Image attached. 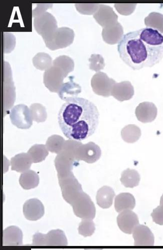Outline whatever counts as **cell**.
I'll return each instance as SVG.
<instances>
[{
  "label": "cell",
  "mask_w": 163,
  "mask_h": 250,
  "mask_svg": "<svg viewBox=\"0 0 163 250\" xmlns=\"http://www.w3.org/2000/svg\"><path fill=\"white\" fill-rule=\"evenodd\" d=\"M118 51L134 70L152 67L163 58V35L150 27L129 32L119 42Z\"/></svg>",
  "instance_id": "6da1fadb"
},
{
  "label": "cell",
  "mask_w": 163,
  "mask_h": 250,
  "mask_svg": "<svg viewBox=\"0 0 163 250\" xmlns=\"http://www.w3.org/2000/svg\"><path fill=\"white\" fill-rule=\"evenodd\" d=\"M65 102L58 115L64 135L81 142L93 135L99 124L100 113L96 105L88 99L77 97Z\"/></svg>",
  "instance_id": "7a4b0ae2"
},
{
  "label": "cell",
  "mask_w": 163,
  "mask_h": 250,
  "mask_svg": "<svg viewBox=\"0 0 163 250\" xmlns=\"http://www.w3.org/2000/svg\"><path fill=\"white\" fill-rule=\"evenodd\" d=\"M34 25L38 34L42 38L46 45L52 42L58 28L55 17L48 12L35 18Z\"/></svg>",
  "instance_id": "3957f363"
},
{
  "label": "cell",
  "mask_w": 163,
  "mask_h": 250,
  "mask_svg": "<svg viewBox=\"0 0 163 250\" xmlns=\"http://www.w3.org/2000/svg\"><path fill=\"white\" fill-rule=\"evenodd\" d=\"M58 179L64 199L72 205L75 200L84 192L82 187L72 172Z\"/></svg>",
  "instance_id": "277c9868"
},
{
  "label": "cell",
  "mask_w": 163,
  "mask_h": 250,
  "mask_svg": "<svg viewBox=\"0 0 163 250\" xmlns=\"http://www.w3.org/2000/svg\"><path fill=\"white\" fill-rule=\"evenodd\" d=\"M74 214L82 220H92L95 218L96 208L90 196L83 192L71 205Z\"/></svg>",
  "instance_id": "5b68a950"
},
{
  "label": "cell",
  "mask_w": 163,
  "mask_h": 250,
  "mask_svg": "<svg viewBox=\"0 0 163 250\" xmlns=\"http://www.w3.org/2000/svg\"><path fill=\"white\" fill-rule=\"evenodd\" d=\"M12 124L21 129H28L33 125V120L30 108L26 105L20 104L14 106L10 113Z\"/></svg>",
  "instance_id": "8992f818"
},
{
  "label": "cell",
  "mask_w": 163,
  "mask_h": 250,
  "mask_svg": "<svg viewBox=\"0 0 163 250\" xmlns=\"http://www.w3.org/2000/svg\"><path fill=\"white\" fill-rule=\"evenodd\" d=\"M116 82L104 72H99L92 77L91 85L93 92L97 95L105 97L111 96L112 87Z\"/></svg>",
  "instance_id": "52a82bcc"
},
{
  "label": "cell",
  "mask_w": 163,
  "mask_h": 250,
  "mask_svg": "<svg viewBox=\"0 0 163 250\" xmlns=\"http://www.w3.org/2000/svg\"><path fill=\"white\" fill-rule=\"evenodd\" d=\"M74 37L73 29L67 27H60L56 31L52 42L46 46L51 51L66 48L73 43Z\"/></svg>",
  "instance_id": "ba28073f"
},
{
  "label": "cell",
  "mask_w": 163,
  "mask_h": 250,
  "mask_svg": "<svg viewBox=\"0 0 163 250\" xmlns=\"http://www.w3.org/2000/svg\"><path fill=\"white\" fill-rule=\"evenodd\" d=\"M65 78L67 77L63 71L57 66L53 65L44 73V84L51 92L58 93L63 84V81Z\"/></svg>",
  "instance_id": "9c48e42d"
},
{
  "label": "cell",
  "mask_w": 163,
  "mask_h": 250,
  "mask_svg": "<svg viewBox=\"0 0 163 250\" xmlns=\"http://www.w3.org/2000/svg\"><path fill=\"white\" fill-rule=\"evenodd\" d=\"M102 155L101 148L93 142L81 145L77 149L76 159L91 164L99 160Z\"/></svg>",
  "instance_id": "30bf717a"
},
{
  "label": "cell",
  "mask_w": 163,
  "mask_h": 250,
  "mask_svg": "<svg viewBox=\"0 0 163 250\" xmlns=\"http://www.w3.org/2000/svg\"><path fill=\"white\" fill-rule=\"evenodd\" d=\"M117 224L120 229L125 234L131 235L135 228L139 225V220L136 213L131 210H127L119 214Z\"/></svg>",
  "instance_id": "8fae6325"
},
{
  "label": "cell",
  "mask_w": 163,
  "mask_h": 250,
  "mask_svg": "<svg viewBox=\"0 0 163 250\" xmlns=\"http://www.w3.org/2000/svg\"><path fill=\"white\" fill-rule=\"evenodd\" d=\"M78 162L74 156L63 151L57 154L55 166L57 172L58 178L66 176L72 172L73 166Z\"/></svg>",
  "instance_id": "7c38bea8"
},
{
  "label": "cell",
  "mask_w": 163,
  "mask_h": 250,
  "mask_svg": "<svg viewBox=\"0 0 163 250\" xmlns=\"http://www.w3.org/2000/svg\"><path fill=\"white\" fill-rule=\"evenodd\" d=\"M98 24L105 28L118 22V16L109 6L100 4L99 9L93 15Z\"/></svg>",
  "instance_id": "4fadbf2b"
},
{
  "label": "cell",
  "mask_w": 163,
  "mask_h": 250,
  "mask_svg": "<svg viewBox=\"0 0 163 250\" xmlns=\"http://www.w3.org/2000/svg\"><path fill=\"white\" fill-rule=\"evenodd\" d=\"M23 211L25 218L31 221L40 220L45 213L43 204L37 198L28 200L24 204Z\"/></svg>",
  "instance_id": "5bb4252c"
},
{
  "label": "cell",
  "mask_w": 163,
  "mask_h": 250,
  "mask_svg": "<svg viewBox=\"0 0 163 250\" xmlns=\"http://www.w3.org/2000/svg\"><path fill=\"white\" fill-rule=\"evenodd\" d=\"M133 237L135 241L134 246H154L155 237L150 229L145 226L139 225L133 232Z\"/></svg>",
  "instance_id": "9a60e30c"
},
{
  "label": "cell",
  "mask_w": 163,
  "mask_h": 250,
  "mask_svg": "<svg viewBox=\"0 0 163 250\" xmlns=\"http://www.w3.org/2000/svg\"><path fill=\"white\" fill-rule=\"evenodd\" d=\"M68 245V241L65 233L61 229L52 230L47 234H41V246L65 247Z\"/></svg>",
  "instance_id": "2e32d148"
},
{
  "label": "cell",
  "mask_w": 163,
  "mask_h": 250,
  "mask_svg": "<svg viewBox=\"0 0 163 250\" xmlns=\"http://www.w3.org/2000/svg\"><path fill=\"white\" fill-rule=\"evenodd\" d=\"M135 114L138 120L143 123L153 122L157 115V108L151 103L145 102L140 104L136 108Z\"/></svg>",
  "instance_id": "e0dca14e"
},
{
  "label": "cell",
  "mask_w": 163,
  "mask_h": 250,
  "mask_svg": "<svg viewBox=\"0 0 163 250\" xmlns=\"http://www.w3.org/2000/svg\"><path fill=\"white\" fill-rule=\"evenodd\" d=\"M134 95V88L129 81H123L116 83L113 85L111 95L119 102L128 101L131 99Z\"/></svg>",
  "instance_id": "ac0fdd59"
},
{
  "label": "cell",
  "mask_w": 163,
  "mask_h": 250,
  "mask_svg": "<svg viewBox=\"0 0 163 250\" xmlns=\"http://www.w3.org/2000/svg\"><path fill=\"white\" fill-rule=\"evenodd\" d=\"M102 35L103 40L109 44L119 43L124 35L123 27L118 22L115 24L103 28Z\"/></svg>",
  "instance_id": "d6986e66"
},
{
  "label": "cell",
  "mask_w": 163,
  "mask_h": 250,
  "mask_svg": "<svg viewBox=\"0 0 163 250\" xmlns=\"http://www.w3.org/2000/svg\"><path fill=\"white\" fill-rule=\"evenodd\" d=\"M23 242V232L16 226H10L3 230V246H21Z\"/></svg>",
  "instance_id": "ffe728a7"
},
{
  "label": "cell",
  "mask_w": 163,
  "mask_h": 250,
  "mask_svg": "<svg viewBox=\"0 0 163 250\" xmlns=\"http://www.w3.org/2000/svg\"><path fill=\"white\" fill-rule=\"evenodd\" d=\"M11 170L23 173L30 169L33 162L28 153L16 155L11 159Z\"/></svg>",
  "instance_id": "44dd1931"
},
{
  "label": "cell",
  "mask_w": 163,
  "mask_h": 250,
  "mask_svg": "<svg viewBox=\"0 0 163 250\" xmlns=\"http://www.w3.org/2000/svg\"><path fill=\"white\" fill-rule=\"evenodd\" d=\"M116 194L113 189L109 187L104 186L97 191L96 200L98 206L103 209L109 208L113 204Z\"/></svg>",
  "instance_id": "7402d4cb"
},
{
  "label": "cell",
  "mask_w": 163,
  "mask_h": 250,
  "mask_svg": "<svg viewBox=\"0 0 163 250\" xmlns=\"http://www.w3.org/2000/svg\"><path fill=\"white\" fill-rule=\"evenodd\" d=\"M70 81L63 83L58 95L63 101H66L69 98L75 97L81 92V87L73 81L74 77L71 76Z\"/></svg>",
  "instance_id": "603a6c76"
},
{
  "label": "cell",
  "mask_w": 163,
  "mask_h": 250,
  "mask_svg": "<svg viewBox=\"0 0 163 250\" xmlns=\"http://www.w3.org/2000/svg\"><path fill=\"white\" fill-rule=\"evenodd\" d=\"M136 206L134 196L129 193H122L118 195L115 200V208L117 212L127 210H133Z\"/></svg>",
  "instance_id": "cb8c5ba5"
},
{
  "label": "cell",
  "mask_w": 163,
  "mask_h": 250,
  "mask_svg": "<svg viewBox=\"0 0 163 250\" xmlns=\"http://www.w3.org/2000/svg\"><path fill=\"white\" fill-rule=\"evenodd\" d=\"M19 183L25 190L34 189L39 185V177L35 171L29 170L21 174Z\"/></svg>",
  "instance_id": "d4e9b609"
},
{
  "label": "cell",
  "mask_w": 163,
  "mask_h": 250,
  "mask_svg": "<svg viewBox=\"0 0 163 250\" xmlns=\"http://www.w3.org/2000/svg\"><path fill=\"white\" fill-rule=\"evenodd\" d=\"M34 65L37 70L46 71L53 66V61L50 55L45 53H37L32 59Z\"/></svg>",
  "instance_id": "484cf974"
},
{
  "label": "cell",
  "mask_w": 163,
  "mask_h": 250,
  "mask_svg": "<svg viewBox=\"0 0 163 250\" xmlns=\"http://www.w3.org/2000/svg\"><path fill=\"white\" fill-rule=\"evenodd\" d=\"M121 181L125 187L134 188L139 186L140 176L136 171L128 169L122 173Z\"/></svg>",
  "instance_id": "4316f807"
},
{
  "label": "cell",
  "mask_w": 163,
  "mask_h": 250,
  "mask_svg": "<svg viewBox=\"0 0 163 250\" xmlns=\"http://www.w3.org/2000/svg\"><path fill=\"white\" fill-rule=\"evenodd\" d=\"M33 163H38L44 161L49 154L45 145L36 144L33 146L27 153Z\"/></svg>",
  "instance_id": "83f0119b"
},
{
  "label": "cell",
  "mask_w": 163,
  "mask_h": 250,
  "mask_svg": "<svg viewBox=\"0 0 163 250\" xmlns=\"http://www.w3.org/2000/svg\"><path fill=\"white\" fill-rule=\"evenodd\" d=\"M53 65L61 69L66 77L69 73L73 71L74 69V61L71 57L66 55L57 57L53 61Z\"/></svg>",
  "instance_id": "f1b7e54d"
},
{
  "label": "cell",
  "mask_w": 163,
  "mask_h": 250,
  "mask_svg": "<svg viewBox=\"0 0 163 250\" xmlns=\"http://www.w3.org/2000/svg\"><path fill=\"white\" fill-rule=\"evenodd\" d=\"M147 27L158 30L163 34V15L158 12H152L145 19Z\"/></svg>",
  "instance_id": "f546056e"
},
{
  "label": "cell",
  "mask_w": 163,
  "mask_h": 250,
  "mask_svg": "<svg viewBox=\"0 0 163 250\" xmlns=\"http://www.w3.org/2000/svg\"><path fill=\"white\" fill-rule=\"evenodd\" d=\"M65 142L61 136L54 135L48 138L45 146L48 151L58 154L62 151Z\"/></svg>",
  "instance_id": "4dcf8cb0"
},
{
  "label": "cell",
  "mask_w": 163,
  "mask_h": 250,
  "mask_svg": "<svg viewBox=\"0 0 163 250\" xmlns=\"http://www.w3.org/2000/svg\"><path fill=\"white\" fill-rule=\"evenodd\" d=\"M30 110L33 121L41 123L45 122L47 118L46 108L40 104H32Z\"/></svg>",
  "instance_id": "1f68e13d"
},
{
  "label": "cell",
  "mask_w": 163,
  "mask_h": 250,
  "mask_svg": "<svg viewBox=\"0 0 163 250\" xmlns=\"http://www.w3.org/2000/svg\"><path fill=\"white\" fill-rule=\"evenodd\" d=\"M79 234L84 237L92 236L95 231V224L92 220H82L78 228Z\"/></svg>",
  "instance_id": "d6a6232c"
},
{
  "label": "cell",
  "mask_w": 163,
  "mask_h": 250,
  "mask_svg": "<svg viewBox=\"0 0 163 250\" xmlns=\"http://www.w3.org/2000/svg\"><path fill=\"white\" fill-rule=\"evenodd\" d=\"M90 69L91 70L97 72L103 70L105 66L104 58L99 54H92L89 60Z\"/></svg>",
  "instance_id": "836d02e7"
},
{
  "label": "cell",
  "mask_w": 163,
  "mask_h": 250,
  "mask_svg": "<svg viewBox=\"0 0 163 250\" xmlns=\"http://www.w3.org/2000/svg\"><path fill=\"white\" fill-rule=\"evenodd\" d=\"M101 4L77 3L75 4L76 10L80 13L84 15H93L99 9Z\"/></svg>",
  "instance_id": "e575fe53"
},
{
  "label": "cell",
  "mask_w": 163,
  "mask_h": 250,
  "mask_svg": "<svg viewBox=\"0 0 163 250\" xmlns=\"http://www.w3.org/2000/svg\"><path fill=\"white\" fill-rule=\"evenodd\" d=\"M135 3H116L114 5L117 11L123 15H128L134 12L136 7Z\"/></svg>",
  "instance_id": "d590c367"
},
{
  "label": "cell",
  "mask_w": 163,
  "mask_h": 250,
  "mask_svg": "<svg viewBox=\"0 0 163 250\" xmlns=\"http://www.w3.org/2000/svg\"><path fill=\"white\" fill-rule=\"evenodd\" d=\"M153 222L163 226V195L160 200V205L155 208L151 214Z\"/></svg>",
  "instance_id": "8d00e7d4"
},
{
  "label": "cell",
  "mask_w": 163,
  "mask_h": 250,
  "mask_svg": "<svg viewBox=\"0 0 163 250\" xmlns=\"http://www.w3.org/2000/svg\"><path fill=\"white\" fill-rule=\"evenodd\" d=\"M36 5V8L32 11V17L35 19L46 12L48 9L52 8L53 4L38 3Z\"/></svg>",
  "instance_id": "74e56055"
}]
</instances>
